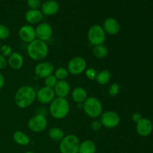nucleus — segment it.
<instances>
[{
  "label": "nucleus",
  "instance_id": "obj_17",
  "mask_svg": "<svg viewBox=\"0 0 153 153\" xmlns=\"http://www.w3.org/2000/svg\"><path fill=\"white\" fill-rule=\"evenodd\" d=\"M53 90L57 97L66 98L70 92V85L66 80L58 81Z\"/></svg>",
  "mask_w": 153,
  "mask_h": 153
},
{
  "label": "nucleus",
  "instance_id": "obj_11",
  "mask_svg": "<svg viewBox=\"0 0 153 153\" xmlns=\"http://www.w3.org/2000/svg\"><path fill=\"white\" fill-rule=\"evenodd\" d=\"M36 38L46 42L52 37L53 29L50 24L47 22H40L35 28Z\"/></svg>",
  "mask_w": 153,
  "mask_h": 153
},
{
  "label": "nucleus",
  "instance_id": "obj_35",
  "mask_svg": "<svg viewBox=\"0 0 153 153\" xmlns=\"http://www.w3.org/2000/svg\"><path fill=\"white\" fill-rule=\"evenodd\" d=\"M142 118H143V117H142L141 114L139 113V112H134V113L131 115V120H132L133 122H134L135 123L139 122Z\"/></svg>",
  "mask_w": 153,
  "mask_h": 153
},
{
  "label": "nucleus",
  "instance_id": "obj_8",
  "mask_svg": "<svg viewBox=\"0 0 153 153\" xmlns=\"http://www.w3.org/2000/svg\"><path fill=\"white\" fill-rule=\"evenodd\" d=\"M100 122L102 126L108 128H114L118 126L120 123V117L114 111L102 112L100 116Z\"/></svg>",
  "mask_w": 153,
  "mask_h": 153
},
{
  "label": "nucleus",
  "instance_id": "obj_3",
  "mask_svg": "<svg viewBox=\"0 0 153 153\" xmlns=\"http://www.w3.org/2000/svg\"><path fill=\"white\" fill-rule=\"evenodd\" d=\"M70 109V103L67 99L55 97L49 104V111L52 117L57 120H61L68 115Z\"/></svg>",
  "mask_w": 153,
  "mask_h": 153
},
{
  "label": "nucleus",
  "instance_id": "obj_37",
  "mask_svg": "<svg viewBox=\"0 0 153 153\" xmlns=\"http://www.w3.org/2000/svg\"><path fill=\"white\" fill-rule=\"evenodd\" d=\"M46 110H45V108H38L37 110V114H41V115H44V116H46Z\"/></svg>",
  "mask_w": 153,
  "mask_h": 153
},
{
  "label": "nucleus",
  "instance_id": "obj_10",
  "mask_svg": "<svg viewBox=\"0 0 153 153\" xmlns=\"http://www.w3.org/2000/svg\"><path fill=\"white\" fill-rule=\"evenodd\" d=\"M55 97L56 96L54 92L53 88H48L46 86L42 87L36 92V99L39 102L43 105L50 104Z\"/></svg>",
  "mask_w": 153,
  "mask_h": 153
},
{
  "label": "nucleus",
  "instance_id": "obj_7",
  "mask_svg": "<svg viewBox=\"0 0 153 153\" xmlns=\"http://www.w3.org/2000/svg\"><path fill=\"white\" fill-rule=\"evenodd\" d=\"M48 126V120L46 116L41 114L34 115L28 122V127L31 131L40 133L44 131Z\"/></svg>",
  "mask_w": 153,
  "mask_h": 153
},
{
  "label": "nucleus",
  "instance_id": "obj_28",
  "mask_svg": "<svg viewBox=\"0 0 153 153\" xmlns=\"http://www.w3.org/2000/svg\"><path fill=\"white\" fill-rule=\"evenodd\" d=\"M10 29L6 25L0 23V40H6L10 37Z\"/></svg>",
  "mask_w": 153,
  "mask_h": 153
},
{
  "label": "nucleus",
  "instance_id": "obj_31",
  "mask_svg": "<svg viewBox=\"0 0 153 153\" xmlns=\"http://www.w3.org/2000/svg\"><path fill=\"white\" fill-rule=\"evenodd\" d=\"M12 52H13V51H12L11 47L9 45H1V48H0V54H1L3 56L8 58Z\"/></svg>",
  "mask_w": 153,
  "mask_h": 153
},
{
  "label": "nucleus",
  "instance_id": "obj_25",
  "mask_svg": "<svg viewBox=\"0 0 153 153\" xmlns=\"http://www.w3.org/2000/svg\"><path fill=\"white\" fill-rule=\"evenodd\" d=\"M93 54L96 58L99 59H103L108 55V49L107 46H105L104 44L97 45L94 46L93 49Z\"/></svg>",
  "mask_w": 153,
  "mask_h": 153
},
{
  "label": "nucleus",
  "instance_id": "obj_22",
  "mask_svg": "<svg viewBox=\"0 0 153 153\" xmlns=\"http://www.w3.org/2000/svg\"><path fill=\"white\" fill-rule=\"evenodd\" d=\"M97 146L91 140H85L80 143L79 153H96Z\"/></svg>",
  "mask_w": 153,
  "mask_h": 153
},
{
  "label": "nucleus",
  "instance_id": "obj_27",
  "mask_svg": "<svg viewBox=\"0 0 153 153\" xmlns=\"http://www.w3.org/2000/svg\"><path fill=\"white\" fill-rule=\"evenodd\" d=\"M58 81V80L57 79V78L55 77V75H50V76H49L48 77L45 78L44 79L45 86L50 88H54V87L55 86V85L57 84Z\"/></svg>",
  "mask_w": 153,
  "mask_h": 153
},
{
  "label": "nucleus",
  "instance_id": "obj_39",
  "mask_svg": "<svg viewBox=\"0 0 153 153\" xmlns=\"http://www.w3.org/2000/svg\"><path fill=\"white\" fill-rule=\"evenodd\" d=\"M1 42H0V48H1Z\"/></svg>",
  "mask_w": 153,
  "mask_h": 153
},
{
  "label": "nucleus",
  "instance_id": "obj_32",
  "mask_svg": "<svg viewBox=\"0 0 153 153\" xmlns=\"http://www.w3.org/2000/svg\"><path fill=\"white\" fill-rule=\"evenodd\" d=\"M27 4L31 9H39L41 7V0H27Z\"/></svg>",
  "mask_w": 153,
  "mask_h": 153
},
{
  "label": "nucleus",
  "instance_id": "obj_4",
  "mask_svg": "<svg viewBox=\"0 0 153 153\" xmlns=\"http://www.w3.org/2000/svg\"><path fill=\"white\" fill-rule=\"evenodd\" d=\"M85 113L91 118L100 117L103 111V106L101 101L94 97H88L83 103V108Z\"/></svg>",
  "mask_w": 153,
  "mask_h": 153
},
{
  "label": "nucleus",
  "instance_id": "obj_5",
  "mask_svg": "<svg viewBox=\"0 0 153 153\" xmlns=\"http://www.w3.org/2000/svg\"><path fill=\"white\" fill-rule=\"evenodd\" d=\"M80 140L76 135L67 134L60 141L59 150L61 153H79Z\"/></svg>",
  "mask_w": 153,
  "mask_h": 153
},
{
  "label": "nucleus",
  "instance_id": "obj_14",
  "mask_svg": "<svg viewBox=\"0 0 153 153\" xmlns=\"http://www.w3.org/2000/svg\"><path fill=\"white\" fill-rule=\"evenodd\" d=\"M152 129V123L147 118L143 117L136 123V131L141 137H148L150 135Z\"/></svg>",
  "mask_w": 153,
  "mask_h": 153
},
{
  "label": "nucleus",
  "instance_id": "obj_9",
  "mask_svg": "<svg viewBox=\"0 0 153 153\" xmlns=\"http://www.w3.org/2000/svg\"><path fill=\"white\" fill-rule=\"evenodd\" d=\"M87 69V62L82 57L76 56L70 59L67 64V70L72 75H80Z\"/></svg>",
  "mask_w": 153,
  "mask_h": 153
},
{
  "label": "nucleus",
  "instance_id": "obj_30",
  "mask_svg": "<svg viewBox=\"0 0 153 153\" xmlns=\"http://www.w3.org/2000/svg\"><path fill=\"white\" fill-rule=\"evenodd\" d=\"M85 76L90 80H96V77H97V72L93 67H89V68L86 69L85 71Z\"/></svg>",
  "mask_w": 153,
  "mask_h": 153
},
{
  "label": "nucleus",
  "instance_id": "obj_16",
  "mask_svg": "<svg viewBox=\"0 0 153 153\" xmlns=\"http://www.w3.org/2000/svg\"><path fill=\"white\" fill-rule=\"evenodd\" d=\"M41 12L46 16H52L59 10V4L55 0H46L41 4Z\"/></svg>",
  "mask_w": 153,
  "mask_h": 153
},
{
  "label": "nucleus",
  "instance_id": "obj_21",
  "mask_svg": "<svg viewBox=\"0 0 153 153\" xmlns=\"http://www.w3.org/2000/svg\"><path fill=\"white\" fill-rule=\"evenodd\" d=\"M13 139L15 143H17L18 145H20V146H27V145L29 144L30 141H31L28 135H27L25 133L20 131V130H17V131L13 132Z\"/></svg>",
  "mask_w": 153,
  "mask_h": 153
},
{
  "label": "nucleus",
  "instance_id": "obj_12",
  "mask_svg": "<svg viewBox=\"0 0 153 153\" xmlns=\"http://www.w3.org/2000/svg\"><path fill=\"white\" fill-rule=\"evenodd\" d=\"M55 71L54 66L49 61H40L34 67V73L40 79H45Z\"/></svg>",
  "mask_w": 153,
  "mask_h": 153
},
{
  "label": "nucleus",
  "instance_id": "obj_38",
  "mask_svg": "<svg viewBox=\"0 0 153 153\" xmlns=\"http://www.w3.org/2000/svg\"><path fill=\"white\" fill-rule=\"evenodd\" d=\"M25 153H35V152H32V151H27V152H25Z\"/></svg>",
  "mask_w": 153,
  "mask_h": 153
},
{
  "label": "nucleus",
  "instance_id": "obj_19",
  "mask_svg": "<svg viewBox=\"0 0 153 153\" xmlns=\"http://www.w3.org/2000/svg\"><path fill=\"white\" fill-rule=\"evenodd\" d=\"M43 14L39 9H30L25 13V19L29 25L39 23L43 19Z\"/></svg>",
  "mask_w": 153,
  "mask_h": 153
},
{
  "label": "nucleus",
  "instance_id": "obj_13",
  "mask_svg": "<svg viewBox=\"0 0 153 153\" xmlns=\"http://www.w3.org/2000/svg\"><path fill=\"white\" fill-rule=\"evenodd\" d=\"M19 37L25 43H31L36 39L35 28L31 25L27 24L21 26L19 29Z\"/></svg>",
  "mask_w": 153,
  "mask_h": 153
},
{
  "label": "nucleus",
  "instance_id": "obj_29",
  "mask_svg": "<svg viewBox=\"0 0 153 153\" xmlns=\"http://www.w3.org/2000/svg\"><path fill=\"white\" fill-rule=\"evenodd\" d=\"M120 92V85L117 83L114 82V83L111 84L109 87L108 89V94L111 97H114L119 94Z\"/></svg>",
  "mask_w": 153,
  "mask_h": 153
},
{
  "label": "nucleus",
  "instance_id": "obj_1",
  "mask_svg": "<svg viewBox=\"0 0 153 153\" xmlns=\"http://www.w3.org/2000/svg\"><path fill=\"white\" fill-rule=\"evenodd\" d=\"M36 92L33 87L23 85L17 89L14 95L15 105L19 108H26L36 100Z\"/></svg>",
  "mask_w": 153,
  "mask_h": 153
},
{
  "label": "nucleus",
  "instance_id": "obj_24",
  "mask_svg": "<svg viewBox=\"0 0 153 153\" xmlns=\"http://www.w3.org/2000/svg\"><path fill=\"white\" fill-rule=\"evenodd\" d=\"M111 77V72L108 70H102L100 73H97L96 80H97V83L100 85H107L110 82Z\"/></svg>",
  "mask_w": 153,
  "mask_h": 153
},
{
  "label": "nucleus",
  "instance_id": "obj_36",
  "mask_svg": "<svg viewBox=\"0 0 153 153\" xmlns=\"http://www.w3.org/2000/svg\"><path fill=\"white\" fill-rule=\"evenodd\" d=\"M4 84H5V79L4 75L0 72V90L4 86Z\"/></svg>",
  "mask_w": 153,
  "mask_h": 153
},
{
  "label": "nucleus",
  "instance_id": "obj_6",
  "mask_svg": "<svg viewBox=\"0 0 153 153\" xmlns=\"http://www.w3.org/2000/svg\"><path fill=\"white\" fill-rule=\"evenodd\" d=\"M88 39L90 43L94 46L104 44L106 40V33L102 26L100 25H92L88 29Z\"/></svg>",
  "mask_w": 153,
  "mask_h": 153
},
{
  "label": "nucleus",
  "instance_id": "obj_26",
  "mask_svg": "<svg viewBox=\"0 0 153 153\" xmlns=\"http://www.w3.org/2000/svg\"><path fill=\"white\" fill-rule=\"evenodd\" d=\"M69 72L67 69L64 68V67H59L55 71V76L57 78L58 81L61 80H66L69 76Z\"/></svg>",
  "mask_w": 153,
  "mask_h": 153
},
{
  "label": "nucleus",
  "instance_id": "obj_33",
  "mask_svg": "<svg viewBox=\"0 0 153 153\" xmlns=\"http://www.w3.org/2000/svg\"><path fill=\"white\" fill-rule=\"evenodd\" d=\"M102 125L101 122L100 120H94L91 124V128L93 131H100L102 128Z\"/></svg>",
  "mask_w": 153,
  "mask_h": 153
},
{
  "label": "nucleus",
  "instance_id": "obj_2",
  "mask_svg": "<svg viewBox=\"0 0 153 153\" xmlns=\"http://www.w3.org/2000/svg\"><path fill=\"white\" fill-rule=\"evenodd\" d=\"M49 53V47L46 42L36 38L27 46V54L33 61H40L46 58Z\"/></svg>",
  "mask_w": 153,
  "mask_h": 153
},
{
  "label": "nucleus",
  "instance_id": "obj_18",
  "mask_svg": "<svg viewBox=\"0 0 153 153\" xmlns=\"http://www.w3.org/2000/svg\"><path fill=\"white\" fill-rule=\"evenodd\" d=\"M23 64V57L19 52H13L7 58V65L13 70H19L22 67Z\"/></svg>",
  "mask_w": 153,
  "mask_h": 153
},
{
  "label": "nucleus",
  "instance_id": "obj_34",
  "mask_svg": "<svg viewBox=\"0 0 153 153\" xmlns=\"http://www.w3.org/2000/svg\"><path fill=\"white\" fill-rule=\"evenodd\" d=\"M7 67V58L0 54V70H4Z\"/></svg>",
  "mask_w": 153,
  "mask_h": 153
},
{
  "label": "nucleus",
  "instance_id": "obj_15",
  "mask_svg": "<svg viewBox=\"0 0 153 153\" xmlns=\"http://www.w3.org/2000/svg\"><path fill=\"white\" fill-rule=\"evenodd\" d=\"M102 28L106 34H110V35H115L118 34L120 30V24L119 21L115 18L109 17L104 21Z\"/></svg>",
  "mask_w": 153,
  "mask_h": 153
},
{
  "label": "nucleus",
  "instance_id": "obj_20",
  "mask_svg": "<svg viewBox=\"0 0 153 153\" xmlns=\"http://www.w3.org/2000/svg\"><path fill=\"white\" fill-rule=\"evenodd\" d=\"M72 99L76 104L84 103V102L88 98V93L86 90L82 87L75 88L72 91Z\"/></svg>",
  "mask_w": 153,
  "mask_h": 153
},
{
  "label": "nucleus",
  "instance_id": "obj_23",
  "mask_svg": "<svg viewBox=\"0 0 153 153\" xmlns=\"http://www.w3.org/2000/svg\"><path fill=\"white\" fill-rule=\"evenodd\" d=\"M65 136L62 128L59 127H52L49 130V137L52 140L60 142Z\"/></svg>",
  "mask_w": 153,
  "mask_h": 153
}]
</instances>
